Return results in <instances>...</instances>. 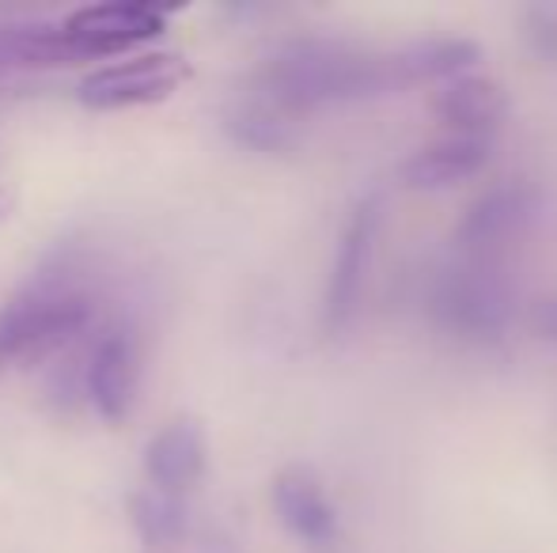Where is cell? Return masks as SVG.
Returning <instances> with one entry per match:
<instances>
[{
	"label": "cell",
	"instance_id": "obj_1",
	"mask_svg": "<svg viewBox=\"0 0 557 553\" xmlns=\"http://www.w3.org/2000/svg\"><path fill=\"white\" fill-rule=\"evenodd\" d=\"M387 84V58H375L334 38H288L262 61L250 91L296 122L319 106L372 99Z\"/></svg>",
	"mask_w": 557,
	"mask_h": 553
},
{
	"label": "cell",
	"instance_id": "obj_2",
	"mask_svg": "<svg viewBox=\"0 0 557 553\" xmlns=\"http://www.w3.org/2000/svg\"><path fill=\"white\" fill-rule=\"evenodd\" d=\"M96 323V303L88 292L58 277H42L0 307V361L46 364L73 349Z\"/></svg>",
	"mask_w": 557,
	"mask_h": 553
},
{
	"label": "cell",
	"instance_id": "obj_3",
	"mask_svg": "<svg viewBox=\"0 0 557 553\" xmlns=\"http://www.w3.org/2000/svg\"><path fill=\"white\" fill-rule=\"evenodd\" d=\"M433 318L459 338H497L512 318V288L493 262L467 259L433 288Z\"/></svg>",
	"mask_w": 557,
	"mask_h": 553
},
{
	"label": "cell",
	"instance_id": "obj_4",
	"mask_svg": "<svg viewBox=\"0 0 557 553\" xmlns=\"http://www.w3.org/2000/svg\"><path fill=\"white\" fill-rule=\"evenodd\" d=\"M171 8H156L145 0H114V4H88L76 8L65 23V35L73 58H111L125 53L140 42H152L168 30Z\"/></svg>",
	"mask_w": 557,
	"mask_h": 553
},
{
	"label": "cell",
	"instance_id": "obj_5",
	"mask_svg": "<svg viewBox=\"0 0 557 553\" xmlns=\"http://www.w3.org/2000/svg\"><path fill=\"white\" fill-rule=\"evenodd\" d=\"M190 76L178 53H140V58L117 61V65L96 68L81 80L76 99L88 111H125V106L163 103L178 84Z\"/></svg>",
	"mask_w": 557,
	"mask_h": 553
},
{
	"label": "cell",
	"instance_id": "obj_6",
	"mask_svg": "<svg viewBox=\"0 0 557 553\" xmlns=\"http://www.w3.org/2000/svg\"><path fill=\"white\" fill-rule=\"evenodd\" d=\"M140 391V341L129 323H111L99 330L84 356V394L103 420H125Z\"/></svg>",
	"mask_w": 557,
	"mask_h": 553
},
{
	"label": "cell",
	"instance_id": "obj_7",
	"mask_svg": "<svg viewBox=\"0 0 557 553\" xmlns=\"http://www.w3.org/2000/svg\"><path fill=\"white\" fill-rule=\"evenodd\" d=\"M380 221H383L380 201L368 198L352 209L342 236H337L331 280H326V296H323V323L331 334H342L352 323V315H357L368 269H372L375 239H380Z\"/></svg>",
	"mask_w": 557,
	"mask_h": 553
},
{
	"label": "cell",
	"instance_id": "obj_8",
	"mask_svg": "<svg viewBox=\"0 0 557 553\" xmlns=\"http://www.w3.org/2000/svg\"><path fill=\"white\" fill-rule=\"evenodd\" d=\"M273 512L308 550H331L337 542V508L308 466H285L273 478Z\"/></svg>",
	"mask_w": 557,
	"mask_h": 553
},
{
	"label": "cell",
	"instance_id": "obj_9",
	"mask_svg": "<svg viewBox=\"0 0 557 553\" xmlns=\"http://www.w3.org/2000/svg\"><path fill=\"white\" fill-rule=\"evenodd\" d=\"M206 474V428L198 417H175L148 440L145 478L148 489L186 497Z\"/></svg>",
	"mask_w": 557,
	"mask_h": 553
},
{
	"label": "cell",
	"instance_id": "obj_10",
	"mask_svg": "<svg viewBox=\"0 0 557 553\" xmlns=\"http://www.w3.org/2000/svg\"><path fill=\"white\" fill-rule=\"evenodd\" d=\"M493 137H467V134H441L410 152L398 167L403 183L418 193H436L447 186H459L474 178L490 163Z\"/></svg>",
	"mask_w": 557,
	"mask_h": 553
},
{
	"label": "cell",
	"instance_id": "obj_11",
	"mask_svg": "<svg viewBox=\"0 0 557 553\" xmlns=\"http://www.w3.org/2000/svg\"><path fill=\"white\" fill-rule=\"evenodd\" d=\"M531 221V193L523 186H493L485 190L474 205L467 209L459 224V243L467 251V259L490 262V254L497 247L512 243Z\"/></svg>",
	"mask_w": 557,
	"mask_h": 553
},
{
	"label": "cell",
	"instance_id": "obj_12",
	"mask_svg": "<svg viewBox=\"0 0 557 553\" xmlns=\"http://www.w3.org/2000/svg\"><path fill=\"white\" fill-rule=\"evenodd\" d=\"M433 114L444 126V134H467V137H493L497 122L505 118V96L485 76H459L447 80L433 96Z\"/></svg>",
	"mask_w": 557,
	"mask_h": 553
},
{
	"label": "cell",
	"instance_id": "obj_13",
	"mask_svg": "<svg viewBox=\"0 0 557 553\" xmlns=\"http://www.w3.org/2000/svg\"><path fill=\"white\" fill-rule=\"evenodd\" d=\"M478 53L482 50L474 42H467V38H421V42L403 46V50L387 58L391 84L459 80L478 65Z\"/></svg>",
	"mask_w": 557,
	"mask_h": 553
},
{
	"label": "cell",
	"instance_id": "obj_14",
	"mask_svg": "<svg viewBox=\"0 0 557 553\" xmlns=\"http://www.w3.org/2000/svg\"><path fill=\"white\" fill-rule=\"evenodd\" d=\"M129 516H133V527H137L140 542H145V550L171 546V542H178L186 531H194L186 497H168V493H160V489H140V493H133Z\"/></svg>",
	"mask_w": 557,
	"mask_h": 553
},
{
	"label": "cell",
	"instance_id": "obj_15",
	"mask_svg": "<svg viewBox=\"0 0 557 553\" xmlns=\"http://www.w3.org/2000/svg\"><path fill=\"white\" fill-rule=\"evenodd\" d=\"M227 134L239 140V144L258 148V152H285L296 140V122L288 114H281L277 106L265 103L262 96L247 91L227 111Z\"/></svg>",
	"mask_w": 557,
	"mask_h": 553
},
{
	"label": "cell",
	"instance_id": "obj_16",
	"mask_svg": "<svg viewBox=\"0 0 557 553\" xmlns=\"http://www.w3.org/2000/svg\"><path fill=\"white\" fill-rule=\"evenodd\" d=\"M523 42L539 58H557V8H531L523 15Z\"/></svg>",
	"mask_w": 557,
	"mask_h": 553
},
{
	"label": "cell",
	"instance_id": "obj_17",
	"mask_svg": "<svg viewBox=\"0 0 557 553\" xmlns=\"http://www.w3.org/2000/svg\"><path fill=\"white\" fill-rule=\"evenodd\" d=\"M145 553H235L227 542H216L209 539V535H201L198 527L194 531H186L178 542H171V546H160V550H145Z\"/></svg>",
	"mask_w": 557,
	"mask_h": 553
},
{
	"label": "cell",
	"instance_id": "obj_18",
	"mask_svg": "<svg viewBox=\"0 0 557 553\" xmlns=\"http://www.w3.org/2000/svg\"><path fill=\"white\" fill-rule=\"evenodd\" d=\"M531 330L546 341H557V296H546V300L535 303V311H531Z\"/></svg>",
	"mask_w": 557,
	"mask_h": 553
},
{
	"label": "cell",
	"instance_id": "obj_19",
	"mask_svg": "<svg viewBox=\"0 0 557 553\" xmlns=\"http://www.w3.org/2000/svg\"><path fill=\"white\" fill-rule=\"evenodd\" d=\"M12 201H15V198H12V193H8V190H4V186H0V221H4V216H8V213H12Z\"/></svg>",
	"mask_w": 557,
	"mask_h": 553
},
{
	"label": "cell",
	"instance_id": "obj_20",
	"mask_svg": "<svg viewBox=\"0 0 557 553\" xmlns=\"http://www.w3.org/2000/svg\"><path fill=\"white\" fill-rule=\"evenodd\" d=\"M0 372H4V361H0Z\"/></svg>",
	"mask_w": 557,
	"mask_h": 553
}]
</instances>
